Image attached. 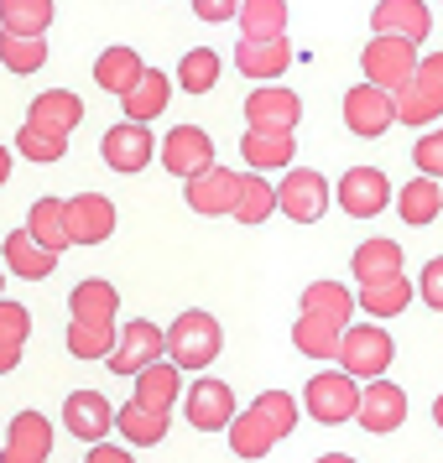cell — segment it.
I'll return each mask as SVG.
<instances>
[{
    "label": "cell",
    "mask_w": 443,
    "mask_h": 463,
    "mask_svg": "<svg viewBox=\"0 0 443 463\" xmlns=\"http://www.w3.org/2000/svg\"><path fill=\"white\" fill-rule=\"evenodd\" d=\"M225 349V328H219V317L204 313V307H188V313L178 317L168 328V359L172 364H183V370H209L214 359Z\"/></svg>",
    "instance_id": "1"
},
{
    "label": "cell",
    "mask_w": 443,
    "mask_h": 463,
    "mask_svg": "<svg viewBox=\"0 0 443 463\" xmlns=\"http://www.w3.org/2000/svg\"><path fill=\"white\" fill-rule=\"evenodd\" d=\"M391 359H397V344H391V334H386L380 323H350L344 338H339V370L365 380V385L386 375Z\"/></svg>",
    "instance_id": "2"
},
{
    "label": "cell",
    "mask_w": 443,
    "mask_h": 463,
    "mask_svg": "<svg viewBox=\"0 0 443 463\" xmlns=\"http://www.w3.org/2000/svg\"><path fill=\"white\" fill-rule=\"evenodd\" d=\"M418 63H422L418 43H401V37H371V43H365V52H360L365 84L386 89V94L418 84Z\"/></svg>",
    "instance_id": "3"
},
{
    "label": "cell",
    "mask_w": 443,
    "mask_h": 463,
    "mask_svg": "<svg viewBox=\"0 0 443 463\" xmlns=\"http://www.w3.org/2000/svg\"><path fill=\"white\" fill-rule=\"evenodd\" d=\"M360 380L344 375V370H318L308 380V391H303V406H308V417L323 421V427H339V421H355L360 417Z\"/></svg>",
    "instance_id": "4"
},
{
    "label": "cell",
    "mask_w": 443,
    "mask_h": 463,
    "mask_svg": "<svg viewBox=\"0 0 443 463\" xmlns=\"http://www.w3.org/2000/svg\"><path fill=\"white\" fill-rule=\"evenodd\" d=\"M334 203V183L313 167H287L282 188H276V209L287 213L293 224H318Z\"/></svg>",
    "instance_id": "5"
},
{
    "label": "cell",
    "mask_w": 443,
    "mask_h": 463,
    "mask_svg": "<svg viewBox=\"0 0 443 463\" xmlns=\"http://www.w3.org/2000/svg\"><path fill=\"white\" fill-rule=\"evenodd\" d=\"M183 417L193 421V432H230V421L240 417V411H235V391L225 380L198 375L188 391H183Z\"/></svg>",
    "instance_id": "6"
},
{
    "label": "cell",
    "mask_w": 443,
    "mask_h": 463,
    "mask_svg": "<svg viewBox=\"0 0 443 463\" xmlns=\"http://www.w3.org/2000/svg\"><path fill=\"white\" fill-rule=\"evenodd\" d=\"M334 203L350 213V219H376L386 203H397V193H391V183H386L380 167H350L334 183Z\"/></svg>",
    "instance_id": "7"
},
{
    "label": "cell",
    "mask_w": 443,
    "mask_h": 463,
    "mask_svg": "<svg viewBox=\"0 0 443 463\" xmlns=\"http://www.w3.org/2000/svg\"><path fill=\"white\" fill-rule=\"evenodd\" d=\"M344 126L355 130V136H365V141L386 136V130L397 126V94H386V89L360 79V84L344 94Z\"/></svg>",
    "instance_id": "8"
},
{
    "label": "cell",
    "mask_w": 443,
    "mask_h": 463,
    "mask_svg": "<svg viewBox=\"0 0 443 463\" xmlns=\"http://www.w3.org/2000/svg\"><path fill=\"white\" fill-rule=\"evenodd\" d=\"M168 354V334L157 328V323H147V317H130L126 334H120V344H115V354L105 359L115 375H141L147 364H157V359Z\"/></svg>",
    "instance_id": "9"
},
{
    "label": "cell",
    "mask_w": 443,
    "mask_h": 463,
    "mask_svg": "<svg viewBox=\"0 0 443 463\" xmlns=\"http://www.w3.org/2000/svg\"><path fill=\"white\" fill-rule=\"evenodd\" d=\"M162 167L172 172V177H198V172H209L214 167V141H209V130H198V126H172L168 136H162Z\"/></svg>",
    "instance_id": "10"
},
{
    "label": "cell",
    "mask_w": 443,
    "mask_h": 463,
    "mask_svg": "<svg viewBox=\"0 0 443 463\" xmlns=\"http://www.w3.org/2000/svg\"><path fill=\"white\" fill-rule=\"evenodd\" d=\"M47 453H53V421L43 411H16L5 427L0 463H47Z\"/></svg>",
    "instance_id": "11"
},
{
    "label": "cell",
    "mask_w": 443,
    "mask_h": 463,
    "mask_svg": "<svg viewBox=\"0 0 443 463\" xmlns=\"http://www.w3.org/2000/svg\"><path fill=\"white\" fill-rule=\"evenodd\" d=\"M303 120V99L282 84H261L246 99V130H293Z\"/></svg>",
    "instance_id": "12"
},
{
    "label": "cell",
    "mask_w": 443,
    "mask_h": 463,
    "mask_svg": "<svg viewBox=\"0 0 443 463\" xmlns=\"http://www.w3.org/2000/svg\"><path fill=\"white\" fill-rule=\"evenodd\" d=\"M183 198H188L193 213H209V219H219V213H235V203H240V172H230V167H219V162H214L209 172L188 177Z\"/></svg>",
    "instance_id": "13"
},
{
    "label": "cell",
    "mask_w": 443,
    "mask_h": 463,
    "mask_svg": "<svg viewBox=\"0 0 443 463\" xmlns=\"http://www.w3.org/2000/svg\"><path fill=\"white\" fill-rule=\"evenodd\" d=\"M360 427L365 432H376V438H386V432H397L401 421H407V391L401 385H391V380L380 375L365 385V396H360Z\"/></svg>",
    "instance_id": "14"
},
{
    "label": "cell",
    "mask_w": 443,
    "mask_h": 463,
    "mask_svg": "<svg viewBox=\"0 0 443 463\" xmlns=\"http://www.w3.org/2000/svg\"><path fill=\"white\" fill-rule=\"evenodd\" d=\"M100 151H105V167H115V172H141L162 146L151 141V130H147V126L126 120V126H110V130H105Z\"/></svg>",
    "instance_id": "15"
},
{
    "label": "cell",
    "mask_w": 443,
    "mask_h": 463,
    "mask_svg": "<svg viewBox=\"0 0 443 463\" xmlns=\"http://www.w3.org/2000/svg\"><path fill=\"white\" fill-rule=\"evenodd\" d=\"M68 234L73 245H100L115 234V203L105 193H73L68 198Z\"/></svg>",
    "instance_id": "16"
},
{
    "label": "cell",
    "mask_w": 443,
    "mask_h": 463,
    "mask_svg": "<svg viewBox=\"0 0 443 463\" xmlns=\"http://www.w3.org/2000/svg\"><path fill=\"white\" fill-rule=\"evenodd\" d=\"M63 427L79 442H105L110 427H115V406H110L100 391H73L63 401Z\"/></svg>",
    "instance_id": "17"
},
{
    "label": "cell",
    "mask_w": 443,
    "mask_h": 463,
    "mask_svg": "<svg viewBox=\"0 0 443 463\" xmlns=\"http://www.w3.org/2000/svg\"><path fill=\"white\" fill-rule=\"evenodd\" d=\"M371 32L376 37H401V43H422L433 32V16L422 0H380L371 11Z\"/></svg>",
    "instance_id": "18"
},
{
    "label": "cell",
    "mask_w": 443,
    "mask_h": 463,
    "mask_svg": "<svg viewBox=\"0 0 443 463\" xmlns=\"http://www.w3.org/2000/svg\"><path fill=\"white\" fill-rule=\"evenodd\" d=\"M79 120H84V99H79L73 89H47V94H37V99H32V115H26V126L47 130V136H58V141H68V136L79 130Z\"/></svg>",
    "instance_id": "19"
},
{
    "label": "cell",
    "mask_w": 443,
    "mask_h": 463,
    "mask_svg": "<svg viewBox=\"0 0 443 463\" xmlns=\"http://www.w3.org/2000/svg\"><path fill=\"white\" fill-rule=\"evenodd\" d=\"M141 79H147V63H141L136 47H105L94 58V84L105 89V94H115V99H126Z\"/></svg>",
    "instance_id": "20"
},
{
    "label": "cell",
    "mask_w": 443,
    "mask_h": 463,
    "mask_svg": "<svg viewBox=\"0 0 443 463\" xmlns=\"http://www.w3.org/2000/svg\"><path fill=\"white\" fill-rule=\"evenodd\" d=\"M5 271L22 276V281H43V276L58 271V250H47L32 230L5 234Z\"/></svg>",
    "instance_id": "21"
},
{
    "label": "cell",
    "mask_w": 443,
    "mask_h": 463,
    "mask_svg": "<svg viewBox=\"0 0 443 463\" xmlns=\"http://www.w3.org/2000/svg\"><path fill=\"white\" fill-rule=\"evenodd\" d=\"M287 63H293V43L282 37V43H235V68L246 73V79H255V84H272V79H282L287 73Z\"/></svg>",
    "instance_id": "22"
},
{
    "label": "cell",
    "mask_w": 443,
    "mask_h": 463,
    "mask_svg": "<svg viewBox=\"0 0 443 463\" xmlns=\"http://www.w3.org/2000/svg\"><path fill=\"white\" fill-rule=\"evenodd\" d=\"M136 401L151 406V411H172L178 401H183V364H172L168 354L147 364L141 375H136Z\"/></svg>",
    "instance_id": "23"
},
{
    "label": "cell",
    "mask_w": 443,
    "mask_h": 463,
    "mask_svg": "<svg viewBox=\"0 0 443 463\" xmlns=\"http://www.w3.org/2000/svg\"><path fill=\"white\" fill-rule=\"evenodd\" d=\"M240 156H246L251 172H276V167H293L297 141H293V130H246Z\"/></svg>",
    "instance_id": "24"
},
{
    "label": "cell",
    "mask_w": 443,
    "mask_h": 463,
    "mask_svg": "<svg viewBox=\"0 0 443 463\" xmlns=\"http://www.w3.org/2000/svg\"><path fill=\"white\" fill-rule=\"evenodd\" d=\"M355 307H360V292H350L344 281H313V287H303V313L329 317L339 328H350Z\"/></svg>",
    "instance_id": "25"
},
{
    "label": "cell",
    "mask_w": 443,
    "mask_h": 463,
    "mask_svg": "<svg viewBox=\"0 0 443 463\" xmlns=\"http://www.w3.org/2000/svg\"><path fill=\"white\" fill-rule=\"evenodd\" d=\"M397 213H401V224H412V230H422V224H433L443 213V183L438 177H412L407 188L397 193Z\"/></svg>",
    "instance_id": "26"
},
{
    "label": "cell",
    "mask_w": 443,
    "mask_h": 463,
    "mask_svg": "<svg viewBox=\"0 0 443 463\" xmlns=\"http://www.w3.org/2000/svg\"><path fill=\"white\" fill-rule=\"evenodd\" d=\"M240 37L246 43H282L287 37V0H246L240 5Z\"/></svg>",
    "instance_id": "27"
},
{
    "label": "cell",
    "mask_w": 443,
    "mask_h": 463,
    "mask_svg": "<svg viewBox=\"0 0 443 463\" xmlns=\"http://www.w3.org/2000/svg\"><path fill=\"white\" fill-rule=\"evenodd\" d=\"M115 432L126 442H136V448H157V442L168 438V411H151V406H141V401L130 396L115 411Z\"/></svg>",
    "instance_id": "28"
},
{
    "label": "cell",
    "mask_w": 443,
    "mask_h": 463,
    "mask_svg": "<svg viewBox=\"0 0 443 463\" xmlns=\"http://www.w3.org/2000/svg\"><path fill=\"white\" fill-rule=\"evenodd\" d=\"M168 94H172V79L162 68H147V79L120 99V109H126V120H136V126H151V120L168 109Z\"/></svg>",
    "instance_id": "29"
},
{
    "label": "cell",
    "mask_w": 443,
    "mask_h": 463,
    "mask_svg": "<svg viewBox=\"0 0 443 463\" xmlns=\"http://www.w3.org/2000/svg\"><path fill=\"white\" fill-rule=\"evenodd\" d=\"M350 271L360 276V287L391 281V276H401V245L397 240H365V245L350 255Z\"/></svg>",
    "instance_id": "30"
},
{
    "label": "cell",
    "mask_w": 443,
    "mask_h": 463,
    "mask_svg": "<svg viewBox=\"0 0 443 463\" xmlns=\"http://www.w3.org/2000/svg\"><path fill=\"white\" fill-rule=\"evenodd\" d=\"M68 354L73 359H110L115 354V323L110 317H73L68 323Z\"/></svg>",
    "instance_id": "31"
},
{
    "label": "cell",
    "mask_w": 443,
    "mask_h": 463,
    "mask_svg": "<svg viewBox=\"0 0 443 463\" xmlns=\"http://www.w3.org/2000/svg\"><path fill=\"white\" fill-rule=\"evenodd\" d=\"M26 230L43 240L47 250L63 255L73 245V234H68V198H37L32 203V219H26Z\"/></svg>",
    "instance_id": "32"
},
{
    "label": "cell",
    "mask_w": 443,
    "mask_h": 463,
    "mask_svg": "<svg viewBox=\"0 0 443 463\" xmlns=\"http://www.w3.org/2000/svg\"><path fill=\"white\" fill-rule=\"evenodd\" d=\"M53 0H0V32H16V37H47L53 26Z\"/></svg>",
    "instance_id": "33"
},
{
    "label": "cell",
    "mask_w": 443,
    "mask_h": 463,
    "mask_svg": "<svg viewBox=\"0 0 443 463\" xmlns=\"http://www.w3.org/2000/svg\"><path fill=\"white\" fill-rule=\"evenodd\" d=\"M339 338H344V328H339V323H329V317L303 313L293 323L297 354H308V359H339Z\"/></svg>",
    "instance_id": "34"
},
{
    "label": "cell",
    "mask_w": 443,
    "mask_h": 463,
    "mask_svg": "<svg viewBox=\"0 0 443 463\" xmlns=\"http://www.w3.org/2000/svg\"><path fill=\"white\" fill-rule=\"evenodd\" d=\"M276 442H282V438L272 432V421L261 417L255 406H251V411H240V417L230 421V448L240 453V458H266Z\"/></svg>",
    "instance_id": "35"
},
{
    "label": "cell",
    "mask_w": 443,
    "mask_h": 463,
    "mask_svg": "<svg viewBox=\"0 0 443 463\" xmlns=\"http://www.w3.org/2000/svg\"><path fill=\"white\" fill-rule=\"evenodd\" d=\"M68 313H73V317H110V323H115V313H120V292L110 287L105 276H89V281L73 287Z\"/></svg>",
    "instance_id": "36"
},
{
    "label": "cell",
    "mask_w": 443,
    "mask_h": 463,
    "mask_svg": "<svg viewBox=\"0 0 443 463\" xmlns=\"http://www.w3.org/2000/svg\"><path fill=\"white\" fill-rule=\"evenodd\" d=\"M407 302H412V281H407V276L360 287V307H365V317H401L407 313Z\"/></svg>",
    "instance_id": "37"
},
{
    "label": "cell",
    "mask_w": 443,
    "mask_h": 463,
    "mask_svg": "<svg viewBox=\"0 0 443 463\" xmlns=\"http://www.w3.org/2000/svg\"><path fill=\"white\" fill-rule=\"evenodd\" d=\"M276 213V188L261 177V172H251V177H240V203H235V219L240 224H266Z\"/></svg>",
    "instance_id": "38"
},
{
    "label": "cell",
    "mask_w": 443,
    "mask_h": 463,
    "mask_svg": "<svg viewBox=\"0 0 443 463\" xmlns=\"http://www.w3.org/2000/svg\"><path fill=\"white\" fill-rule=\"evenodd\" d=\"M178 84L188 89V94H209L219 84V52L214 47H193L183 52V63H178Z\"/></svg>",
    "instance_id": "39"
},
{
    "label": "cell",
    "mask_w": 443,
    "mask_h": 463,
    "mask_svg": "<svg viewBox=\"0 0 443 463\" xmlns=\"http://www.w3.org/2000/svg\"><path fill=\"white\" fill-rule=\"evenodd\" d=\"M0 63L11 73H37L47 63V43L43 37H16V32H0Z\"/></svg>",
    "instance_id": "40"
},
{
    "label": "cell",
    "mask_w": 443,
    "mask_h": 463,
    "mask_svg": "<svg viewBox=\"0 0 443 463\" xmlns=\"http://www.w3.org/2000/svg\"><path fill=\"white\" fill-rule=\"evenodd\" d=\"M255 411H261V417L272 421V432H276V438H287V432L297 427V417H303L297 396H287V391H261V396H255Z\"/></svg>",
    "instance_id": "41"
},
{
    "label": "cell",
    "mask_w": 443,
    "mask_h": 463,
    "mask_svg": "<svg viewBox=\"0 0 443 463\" xmlns=\"http://www.w3.org/2000/svg\"><path fill=\"white\" fill-rule=\"evenodd\" d=\"M438 99L428 94V89H418V84H407V89H397V120L401 126H433L438 120Z\"/></svg>",
    "instance_id": "42"
},
{
    "label": "cell",
    "mask_w": 443,
    "mask_h": 463,
    "mask_svg": "<svg viewBox=\"0 0 443 463\" xmlns=\"http://www.w3.org/2000/svg\"><path fill=\"white\" fill-rule=\"evenodd\" d=\"M63 146H68V141H58V136H47V130H37V126L16 130V151H22L26 162H58Z\"/></svg>",
    "instance_id": "43"
},
{
    "label": "cell",
    "mask_w": 443,
    "mask_h": 463,
    "mask_svg": "<svg viewBox=\"0 0 443 463\" xmlns=\"http://www.w3.org/2000/svg\"><path fill=\"white\" fill-rule=\"evenodd\" d=\"M26 334H32V313H26L22 302H5L0 297V344H16L22 349Z\"/></svg>",
    "instance_id": "44"
},
{
    "label": "cell",
    "mask_w": 443,
    "mask_h": 463,
    "mask_svg": "<svg viewBox=\"0 0 443 463\" xmlns=\"http://www.w3.org/2000/svg\"><path fill=\"white\" fill-rule=\"evenodd\" d=\"M412 162H418L422 177H438V183H443V126L428 130L418 146H412Z\"/></svg>",
    "instance_id": "45"
},
{
    "label": "cell",
    "mask_w": 443,
    "mask_h": 463,
    "mask_svg": "<svg viewBox=\"0 0 443 463\" xmlns=\"http://www.w3.org/2000/svg\"><path fill=\"white\" fill-rule=\"evenodd\" d=\"M418 297L433 307V313H443V255H433L428 266H422V281H418Z\"/></svg>",
    "instance_id": "46"
},
{
    "label": "cell",
    "mask_w": 443,
    "mask_h": 463,
    "mask_svg": "<svg viewBox=\"0 0 443 463\" xmlns=\"http://www.w3.org/2000/svg\"><path fill=\"white\" fill-rule=\"evenodd\" d=\"M240 5L246 0H193V16L209 26H225V22H240Z\"/></svg>",
    "instance_id": "47"
},
{
    "label": "cell",
    "mask_w": 443,
    "mask_h": 463,
    "mask_svg": "<svg viewBox=\"0 0 443 463\" xmlns=\"http://www.w3.org/2000/svg\"><path fill=\"white\" fill-rule=\"evenodd\" d=\"M418 89H428V94L443 105V52H428V58L418 63Z\"/></svg>",
    "instance_id": "48"
},
{
    "label": "cell",
    "mask_w": 443,
    "mask_h": 463,
    "mask_svg": "<svg viewBox=\"0 0 443 463\" xmlns=\"http://www.w3.org/2000/svg\"><path fill=\"white\" fill-rule=\"evenodd\" d=\"M84 463H136L126 448H115V442H89V458Z\"/></svg>",
    "instance_id": "49"
},
{
    "label": "cell",
    "mask_w": 443,
    "mask_h": 463,
    "mask_svg": "<svg viewBox=\"0 0 443 463\" xmlns=\"http://www.w3.org/2000/svg\"><path fill=\"white\" fill-rule=\"evenodd\" d=\"M16 364H22V349L16 344H0V375H11Z\"/></svg>",
    "instance_id": "50"
},
{
    "label": "cell",
    "mask_w": 443,
    "mask_h": 463,
    "mask_svg": "<svg viewBox=\"0 0 443 463\" xmlns=\"http://www.w3.org/2000/svg\"><path fill=\"white\" fill-rule=\"evenodd\" d=\"M11 156H16V146H0V188L11 183Z\"/></svg>",
    "instance_id": "51"
},
{
    "label": "cell",
    "mask_w": 443,
    "mask_h": 463,
    "mask_svg": "<svg viewBox=\"0 0 443 463\" xmlns=\"http://www.w3.org/2000/svg\"><path fill=\"white\" fill-rule=\"evenodd\" d=\"M318 463H360V458H350V453H323Z\"/></svg>",
    "instance_id": "52"
},
{
    "label": "cell",
    "mask_w": 443,
    "mask_h": 463,
    "mask_svg": "<svg viewBox=\"0 0 443 463\" xmlns=\"http://www.w3.org/2000/svg\"><path fill=\"white\" fill-rule=\"evenodd\" d=\"M433 421H438V427H443V396L433 401Z\"/></svg>",
    "instance_id": "53"
},
{
    "label": "cell",
    "mask_w": 443,
    "mask_h": 463,
    "mask_svg": "<svg viewBox=\"0 0 443 463\" xmlns=\"http://www.w3.org/2000/svg\"><path fill=\"white\" fill-rule=\"evenodd\" d=\"M0 287H5V271H0Z\"/></svg>",
    "instance_id": "54"
}]
</instances>
